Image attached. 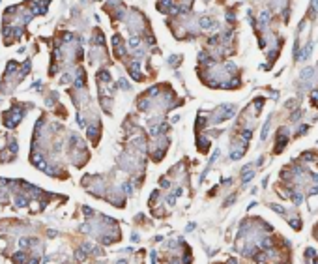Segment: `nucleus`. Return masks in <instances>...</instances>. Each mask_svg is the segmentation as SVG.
Returning a JSON list of instances; mask_svg holds the SVG:
<instances>
[{"label": "nucleus", "instance_id": "1a4fd4ad", "mask_svg": "<svg viewBox=\"0 0 318 264\" xmlns=\"http://www.w3.org/2000/svg\"><path fill=\"white\" fill-rule=\"evenodd\" d=\"M116 264H127V260H118Z\"/></svg>", "mask_w": 318, "mask_h": 264}, {"label": "nucleus", "instance_id": "f03ea898", "mask_svg": "<svg viewBox=\"0 0 318 264\" xmlns=\"http://www.w3.org/2000/svg\"><path fill=\"white\" fill-rule=\"evenodd\" d=\"M271 245H273V240H271L269 236H264V238L258 242V247H260V249H269Z\"/></svg>", "mask_w": 318, "mask_h": 264}, {"label": "nucleus", "instance_id": "9d476101", "mask_svg": "<svg viewBox=\"0 0 318 264\" xmlns=\"http://www.w3.org/2000/svg\"><path fill=\"white\" fill-rule=\"evenodd\" d=\"M313 264H318V257H316V259H314V260H313Z\"/></svg>", "mask_w": 318, "mask_h": 264}, {"label": "nucleus", "instance_id": "f257e3e1", "mask_svg": "<svg viewBox=\"0 0 318 264\" xmlns=\"http://www.w3.org/2000/svg\"><path fill=\"white\" fill-rule=\"evenodd\" d=\"M288 142V129L286 127H281L279 133H277V142H275V152L279 154L283 150V146Z\"/></svg>", "mask_w": 318, "mask_h": 264}, {"label": "nucleus", "instance_id": "20e7f679", "mask_svg": "<svg viewBox=\"0 0 318 264\" xmlns=\"http://www.w3.org/2000/svg\"><path fill=\"white\" fill-rule=\"evenodd\" d=\"M311 49H313V45H311V43H307V45H305V49H303V52H301V60H307V58H309Z\"/></svg>", "mask_w": 318, "mask_h": 264}, {"label": "nucleus", "instance_id": "6e6552de", "mask_svg": "<svg viewBox=\"0 0 318 264\" xmlns=\"http://www.w3.org/2000/svg\"><path fill=\"white\" fill-rule=\"evenodd\" d=\"M161 185H163V188H169V185H170V182H169L167 178H161Z\"/></svg>", "mask_w": 318, "mask_h": 264}, {"label": "nucleus", "instance_id": "7ed1b4c3", "mask_svg": "<svg viewBox=\"0 0 318 264\" xmlns=\"http://www.w3.org/2000/svg\"><path fill=\"white\" fill-rule=\"evenodd\" d=\"M269 126H271V118H268V120H266V124H264V127H262V135H260L262 139H266V137H268V131H269Z\"/></svg>", "mask_w": 318, "mask_h": 264}, {"label": "nucleus", "instance_id": "423d86ee", "mask_svg": "<svg viewBox=\"0 0 318 264\" xmlns=\"http://www.w3.org/2000/svg\"><path fill=\"white\" fill-rule=\"evenodd\" d=\"M271 210H275V212H277V214H281V215L284 214V208H281L279 204H271Z\"/></svg>", "mask_w": 318, "mask_h": 264}, {"label": "nucleus", "instance_id": "0eeeda50", "mask_svg": "<svg viewBox=\"0 0 318 264\" xmlns=\"http://www.w3.org/2000/svg\"><path fill=\"white\" fill-rule=\"evenodd\" d=\"M150 259H152V264H157V257H156V251H152Z\"/></svg>", "mask_w": 318, "mask_h": 264}, {"label": "nucleus", "instance_id": "39448f33", "mask_svg": "<svg viewBox=\"0 0 318 264\" xmlns=\"http://www.w3.org/2000/svg\"><path fill=\"white\" fill-rule=\"evenodd\" d=\"M290 225H292L294 230H300L301 228V221H300V219H290Z\"/></svg>", "mask_w": 318, "mask_h": 264}]
</instances>
